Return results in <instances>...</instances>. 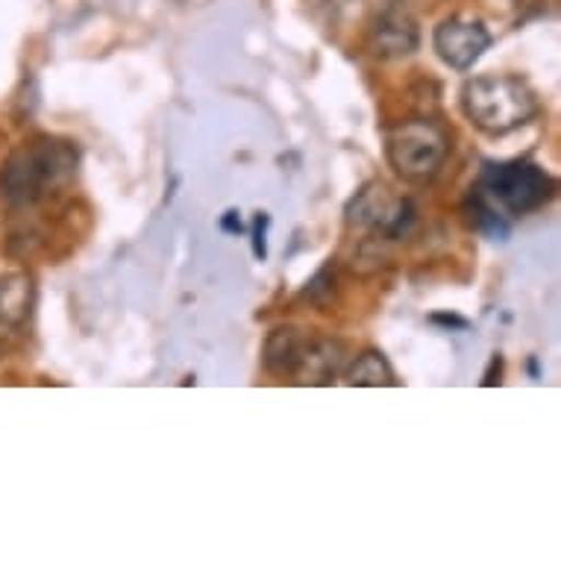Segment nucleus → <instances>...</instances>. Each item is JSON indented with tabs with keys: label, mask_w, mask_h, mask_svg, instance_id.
Listing matches in <instances>:
<instances>
[{
	"label": "nucleus",
	"mask_w": 561,
	"mask_h": 561,
	"mask_svg": "<svg viewBox=\"0 0 561 561\" xmlns=\"http://www.w3.org/2000/svg\"><path fill=\"white\" fill-rule=\"evenodd\" d=\"M77 165L80 150L75 141L56 136L30 138L0 168V194L12 206H36L71 185Z\"/></svg>",
	"instance_id": "obj_1"
},
{
	"label": "nucleus",
	"mask_w": 561,
	"mask_h": 561,
	"mask_svg": "<svg viewBox=\"0 0 561 561\" xmlns=\"http://www.w3.org/2000/svg\"><path fill=\"white\" fill-rule=\"evenodd\" d=\"M344 221L350 230L362 232L359 262H379L388 244L412 236L417 224V209L409 197H400L382 180H370L353 194L344 209Z\"/></svg>",
	"instance_id": "obj_2"
},
{
	"label": "nucleus",
	"mask_w": 561,
	"mask_h": 561,
	"mask_svg": "<svg viewBox=\"0 0 561 561\" xmlns=\"http://www.w3.org/2000/svg\"><path fill=\"white\" fill-rule=\"evenodd\" d=\"M461 110L485 136H508L538 115V98L520 77L482 75L461 89Z\"/></svg>",
	"instance_id": "obj_3"
},
{
	"label": "nucleus",
	"mask_w": 561,
	"mask_h": 561,
	"mask_svg": "<svg viewBox=\"0 0 561 561\" xmlns=\"http://www.w3.org/2000/svg\"><path fill=\"white\" fill-rule=\"evenodd\" d=\"M473 192L497 209L503 218H517L541 209L556 192L552 176L526 159L485 162Z\"/></svg>",
	"instance_id": "obj_4"
},
{
	"label": "nucleus",
	"mask_w": 561,
	"mask_h": 561,
	"mask_svg": "<svg viewBox=\"0 0 561 561\" xmlns=\"http://www.w3.org/2000/svg\"><path fill=\"white\" fill-rule=\"evenodd\" d=\"M450 153V138L435 121L409 118L388 129L386 157L405 183H430Z\"/></svg>",
	"instance_id": "obj_5"
},
{
	"label": "nucleus",
	"mask_w": 561,
	"mask_h": 561,
	"mask_svg": "<svg viewBox=\"0 0 561 561\" xmlns=\"http://www.w3.org/2000/svg\"><path fill=\"white\" fill-rule=\"evenodd\" d=\"M433 45L444 65H450L456 71H468L491 47V33L482 21L468 19V15H450L435 27Z\"/></svg>",
	"instance_id": "obj_6"
},
{
	"label": "nucleus",
	"mask_w": 561,
	"mask_h": 561,
	"mask_svg": "<svg viewBox=\"0 0 561 561\" xmlns=\"http://www.w3.org/2000/svg\"><path fill=\"white\" fill-rule=\"evenodd\" d=\"M368 45L370 54L379 56V59H403V56H412L417 50V45H421L417 21L403 7H388L370 24Z\"/></svg>",
	"instance_id": "obj_7"
},
{
	"label": "nucleus",
	"mask_w": 561,
	"mask_h": 561,
	"mask_svg": "<svg viewBox=\"0 0 561 561\" xmlns=\"http://www.w3.org/2000/svg\"><path fill=\"white\" fill-rule=\"evenodd\" d=\"M312 332L300 330V327H276L265 341V370L276 379H295L300 365H304L306 347H309Z\"/></svg>",
	"instance_id": "obj_8"
},
{
	"label": "nucleus",
	"mask_w": 561,
	"mask_h": 561,
	"mask_svg": "<svg viewBox=\"0 0 561 561\" xmlns=\"http://www.w3.org/2000/svg\"><path fill=\"white\" fill-rule=\"evenodd\" d=\"M347 356L350 353L344 341L312 335L309 347H306L304 365H300L295 379L306 382V386H330L332 379L347 368Z\"/></svg>",
	"instance_id": "obj_9"
},
{
	"label": "nucleus",
	"mask_w": 561,
	"mask_h": 561,
	"mask_svg": "<svg viewBox=\"0 0 561 561\" xmlns=\"http://www.w3.org/2000/svg\"><path fill=\"white\" fill-rule=\"evenodd\" d=\"M36 306V283L24 271L0 276V327L19 330L30 321Z\"/></svg>",
	"instance_id": "obj_10"
},
{
	"label": "nucleus",
	"mask_w": 561,
	"mask_h": 561,
	"mask_svg": "<svg viewBox=\"0 0 561 561\" xmlns=\"http://www.w3.org/2000/svg\"><path fill=\"white\" fill-rule=\"evenodd\" d=\"M344 379L353 388H388L397 386L394 368L379 350H362L356 359L344 368Z\"/></svg>",
	"instance_id": "obj_11"
},
{
	"label": "nucleus",
	"mask_w": 561,
	"mask_h": 561,
	"mask_svg": "<svg viewBox=\"0 0 561 561\" xmlns=\"http://www.w3.org/2000/svg\"><path fill=\"white\" fill-rule=\"evenodd\" d=\"M468 215H470V224L477 227L479 232H485L488 239H497L503 241L508 236V221L503 218V215L491 206L488 201H482L477 192L470 194L468 201Z\"/></svg>",
	"instance_id": "obj_12"
},
{
	"label": "nucleus",
	"mask_w": 561,
	"mask_h": 561,
	"mask_svg": "<svg viewBox=\"0 0 561 561\" xmlns=\"http://www.w3.org/2000/svg\"><path fill=\"white\" fill-rule=\"evenodd\" d=\"M267 224H271V218H267L265 213H259L256 221H253V256H256L259 262L267 256V241H265Z\"/></svg>",
	"instance_id": "obj_13"
},
{
	"label": "nucleus",
	"mask_w": 561,
	"mask_h": 561,
	"mask_svg": "<svg viewBox=\"0 0 561 561\" xmlns=\"http://www.w3.org/2000/svg\"><path fill=\"white\" fill-rule=\"evenodd\" d=\"M221 227L227 232H241V230H244V227H241V218H239V213H236V209H230V213L224 215Z\"/></svg>",
	"instance_id": "obj_14"
}]
</instances>
